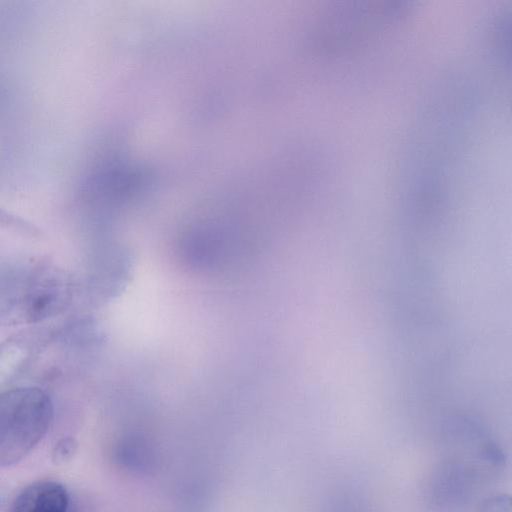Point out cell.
<instances>
[{
	"mask_svg": "<svg viewBox=\"0 0 512 512\" xmlns=\"http://www.w3.org/2000/svg\"><path fill=\"white\" fill-rule=\"evenodd\" d=\"M53 406L36 387H20L0 396V467L13 465L41 441L51 424Z\"/></svg>",
	"mask_w": 512,
	"mask_h": 512,
	"instance_id": "cell-1",
	"label": "cell"
},
{
	"mask_svg": "<svg viewBox=\"0 0 512 512\" xmlns=\"http://www.w3.org/2000/svg\"><path fill=\"white\" fill-rule=\"evenodd\" d=\"M37 270L0 268V323L30 322Z\"/></svg>",
	"mask_w": 512,
	"mask_h": 512,
	"instance_id": "cell-2",
	"label": "cell"
},
{
	"mask_svg": "<svg viewBox=\"0 0 512 512\" xmlns=\"http://www.w3.org/2000/svg\"><path fill=\"white\" fill-rule=\"evenodd\" d=\"M69 495L66 488L52 480L34 482L15 498L13 512H66Z\"/></svg>",
	"mask_w": 512,
	"mask_h": 512,
	"instance_id": "cell-3",
	"label": "cell"
},
{
	"mask_svg": "<svg viewBox=\"0 0 512 512\" xmlns=\"http://www.w3.org/2000/svg\"><path fill=\"white\" fill-rule=\"evenodd\" d=\"M27 357L25 346L10 342L0 348V382L18 370Z\"/></svg>",
	"mask_w": 512,
	"mask_h": 512,
	"instance_id": "cell-4",
	"label": "cell"
},
{
	"mask_svg": "<svg viewBox=\"0 0 512 512\" xmlns=\"http://www.w3.org/2000/svg\"><path fill=\"white\" fill-rule=\"evenodd\" d=\"M77 444L72 438L61 439L53 449L52 459L54 463L63 464L68 462L74 455Z\"/></svg>",
	"mask_w": 512,
	"mask_h": 512,
	"instance_id": "cell-5",
	"label": "cell"
},
{
	"mask_svg": "<svg viewBox=\"0 0 512 512\" xmlns=\"http://www.w3.org/2000/svg\"><path fill=\"white\" fill-rule=\"evenodd\" d=\"M479 512H511L510 497L504 494L493 495L481 504Z\"/></svg>",
	"mask_w": 512,
	"mask_h": 512,
	"instance_id": "cell-6",
	"label": "cell"
}]
</instances>
